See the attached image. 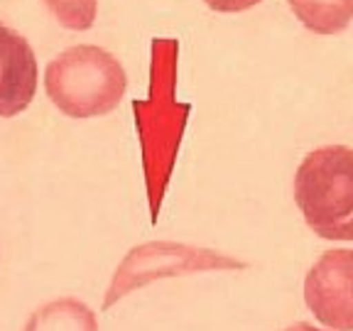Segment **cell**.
Wrapping results in <instances>:
<instances>
[{
    "mask_svg": "<svg viewBox=\"0 0 353 331\" xmlns=\"http://www.w3.org/2000/svg\"><path fill=\"white\" fill-rule=\"evenodd\" d=\"M176 52L174 39H152V61H150V96L135 101L140 143H143V165L148 179L150 211L157 219L162 194L172 174L189 106L176 103Z\"/></svg>",
    "mask_w": 353,
    "mask_h": 331,
    "instance_id": "6da1fadb",
    "label": "cell"
},
{
    "mask_svg": "<svg viewBox=\"0 0 353 331\" xmlns=\"http://www.w3.org/2000/svg\"><path fill=\"white\" fill-rule=\"evenodd\" d=\"M128 88V74L116 54L96 44H77L47 64L44 91L69 118H99L118 108Z\"/></svg>",
    "mask_w": 353,
    "mask_h": 331,
    "instance_id": "7a4b0ae2",
    "label": "cell"
},
{
    "mask_svg": "<svg viewBox=\"0 0 353 331\" xmlns=\"http://www.w3.org/2000/svg\"><path fill=\"white\" fill-rule=\"evenodd\" d=\"M294 204L324 241H353V150L316 148L294 172Z\"/></svg>",
    "mask_w": 353,
    "mask_h": 331,
    "instance_id": "3957f363",
    "label": "cell"
},
{
    "mask_svg": "<svg viewBox=\"0 0 353 331\" xmlns=\"http://www.w3.org/2000/svg\"><path fill=\"white\" fill-rule=\"evenodd\" d=\"M245 268H248V263L223 255L219 250L196 248V245H187V243L150 241L130 248L125 258L121 260L108 290H105L103 309L116 307L128 294L157 280L211 270H245Z\"/></svg>",
    "mask_w": 353,
    "mask_h": 331,
    "instance_id": "277c9868",
    "label": "cell"
},
{
    "mask_svg": "<svg viewBox=\"0 0 353 331\" xmlns=\"http://www.w3.org/2000/svg\"><path fill=\"white\" fill-rule=\"evenodd\" d=\"M304 302L326 329L353 331V250H326L309 268Z\"/></svg>",
    "mask_w": 353,
    "mask_h": 331,
    "instance_id": "5b68a950",
    "label": "cell"
},
{
    "mask_svg": "<svg viewBox=\"0 0 353 331\" xmlns=\"http://www.w3.org/2000/svg\"><path fill=\"white\" fill-rule=\"evenodd\" d=\"M37 91V57L32 44L0 22V118L28 108Z\"/></svg>",
    "mask_w": 353,
    "mask_h": 331,
    "instance_id": "8992f818",
    "label": "cell"
},
{
    "mask_svg": "<svg viewBox=\"0 0 353 331\" xmlns=\"http://www.w3.org/2000/svg\"><path fill=\"white\" fill-rule=\"evenodd\" d=\"M22 331H99V317L77 297H59L30 314Z\"/></svg>",
    "mask_w": 353,
    "mask_h": 331,
    "instance_id": "52a82bcc",
    "label": "cell"
},
{
    "mask_svg": "<svg viewBox=\"0 0 353 331\" xmlns=\"http://www.w3.org/2000/svg\"><path fill=\"white\" fill-rule=\"evenodd\" d=\"M304 28L316 34H339L353 20V0H287Z\"/></svg>",
    "mask_w": 353,
    "mask_h": 331,
    "instance_id": "ba28073f",
    "label": "cell"
},
{
    "mask_svg": "<svg viewBox=\"0 0 353 331\" xmlns=\"http://www.w3.org/2000/svg\"><path fill=\"white\" fill-rule=\"evenodd\" d=\"M52 15L64 25L66 30H88L94 28L99 15V0H44Z\"/></svg>",
    "mask_w": 353,
    "mask_h": 331,
    "instance_id": "9c48e42d",
    "label": "cell"
},
{
    "mask_svg": "<svg viewBox=\"0 0 353 331\" xmlns=\"http://www.w3.org/2000/svg\"><path fill=\"white\" fill-rule=\"evenodd\" d=\"M204 3L216 12H241L258 6L260 0H204Z\"/></svg>",
    "mask_w": 353,
    "mask_h": 331,
    "instance_id": "30bf717a",
    "label": "cell"
},
{
    "mask_svg": "<svg viewBox=\"0 0 353 331\" xmlns=\"http://www.w3.org/2000/svg\"><path fill=\"white\" fill-rule=\"evenodd\" d=\"M282 331H334V329H316L314 324H309V321H297V324L287 326V329Z\"/></svg>",
    "mask_w": 353,
    "mask_h": 331,
    "instance_id": "8fae6325",
    "label": "cell"
}]
</instances>
